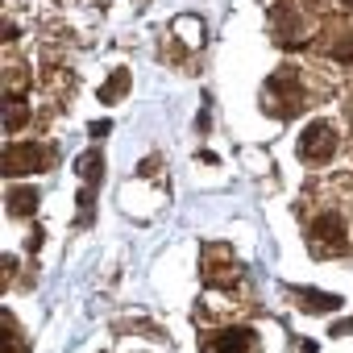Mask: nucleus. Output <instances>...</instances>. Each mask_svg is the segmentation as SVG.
Returning a JSON list of instances; mask_svg holds the SVG:
<instances>
[{"instance_id": "f257e3e1", "label": "nucleus", "mask_w": 353, "mask_h": 353, "mask_svg": "<svg viewBox=\"0 0 353 353\" xmlns=\"http://www.w3.org/2000/svg\"><path fill=\"white\" fill-rule=\"evenodd\" d=\"M349 245H353V241H349V225H345V216L332 212V208L316 212V221H312V250L324 258V254H345Z\"/></svg>"}, {"instance_id": "f03ea898", "label": "nucleus", "mask_w": 353, "mask_h": 353, "mask_svg": "<svg viewBox=\"0 0 353 353\" xmlns=\"http://www.w3.org/2000/svg\"><path fill=\"white\" fill-rule=\"evenodd\" d=\"M266 100H270L274 117H291V112L303 104V83H299V71H291V67L274 71V75H270V83H266Z\"/></svg>"}, {"instance_id": "7ed1b4c3", "label": "nucleus", "mask_w": 353, "mask_h": 353, "mask_svg": "<svg viewBox=\"0 0 353 353\" xmlns=\"http://www.w3.org/2000/svg\"><path fill=\"white\" fill-rule=\"evenodd\" d=\"M295 150H299V158H303V162H312V166H316V162H328V158H332V150H336V125H332V121H324V117H320V121H312V125L299 133V145H295Z\"/></svg>"}, {"instance_id": "20e7f679", "label": "nucleus", "mask_w": 353, "mask_h": 353, "mask_svg": "<svg viewBox=\"0 0 353 353\" xmlns=\"http://www.w3.org/2000/svg\"><path fill=\"white\" fill-rule=\"evenodd\" d=\"M54 162V154L46 150V145H9V154H5V174H34V170H46Z\"/></svg>"}, {"instance_id": "39448f33", "label": "nucleus", "mask_w": 353, "mask_h": 353, "mask_svg": "<svg viewBox=\"0 0 353 353\" xmlns=\"http://www.w3.org/2000/svg\"><path fill=\"white\" fill-rule=\"evenodd\" d=\"M254 345H258L254 328H225L208 341V353H254Z\"/></svg>"}, {"instance_id": "423d86ee", "label": "nucleus", "mask_w": 353, "mask_h": 353, "mask_svg": "<svg viewBox=\"0 0 353 353\" xmlns=\"http://www.w3.org/2000/svg\"><path fill=\"white\" fill-rule=\"evenodd\" d=\"M75 170H79L83 188H96V183H100V170H104V162H100V150H88V154L75 162Z\"/></svg>"}, {"instance_id": "0eeeda50", "label": "nucleus", "mask_w": 353, "mask_h": 353, "mask_svg": "<svg viewBox=\"0 0 353 353\" xmlns=\"http://www.w3.org/2000/svg\"><path fill=\"white\" fill-rule=\"evenodd\" d=\"M9 208H13V216L34 212L38 208V192L34 188H9Z\"/></svg>"}, {"instance_id": "6e6552de", "label": "nucleus", "mask_w": 353, "mask_h": 353, "mask_svg": "<svg viewBox=\"0 0 353 353\" xmlns=\"http://www.w3.org/2000/svg\"><path fill=\"white\" fill-rule=\"evenodd\" d=\"M295 295H299V303H303L307 312H336V307H341L336 295H320V291H295Z\"/></svg>"}, {"instance_id": "1a4fd4ad", "label": "nucleus", "mask_w": 353, "mask_h": 353, "mask_svg": "<svg viewBox=\"0 0 353 353\" xmlns=\"http://www.w3.org/2000/svg\"><path fill=\"white\" fill-rule=\"evenodd\" d=\"M125 88H129V71H112V79L100 88V100H104V104H112V100H121V92H125Z\"/></svg>"}, {"instance_id": "9d476101", "label": "nucleus", "mask_w": 353, "mask_h": 353, "mask_svg": "<svg viewBox=\"0 0 353 353\" xmlns=\"http://www.w3.org/2000/svg\"><path fill=\"white\" fill-rule=\"evenodd\" d=\"M5 349H9V353H26V349H21V336H17L13 316H5Z\"/></svg>"}]
</instances>
